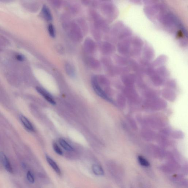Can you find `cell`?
Returning a JSON list of instances; mask_svg holds the SVG:
<instances>
[{
	"label": "cell",
	"mask_w": 188,
	"mask_h": 188,
	"mask_svg": "<svg viewBox=\"0 0 188 188\" xmlns=\"http://www.w3.org/2000/svg\"><path fill=\"white\" fill-rule=\"evenodd\" d=\"M92 85L93 87L95 92L99 96L103 98L104 99L107 100V101H111L110 99L109 98L107 95L105 93V92L103 91V90L100 87L98 83L97 77H93Z\"/></svg>",
	"instance_id": "6da1fadb"
},
{
	"label": "cell",
	"mask_w": 188,
	"mask_h": 188,
	"mask_svg": "<svg viewBox=\"0 0 188 188\" xmlns=\"http://www.w3.org/2000/svg\"><path fill=\"white\" fill-rule=\"evenodd\" d=\"M0 160L2 162V164L4 166L5 168L8 172L10 173H13V170L12 166H11V164L9 161L7 156L2 152H0Z\"/></svg>",
	"instance_id": "7a4b0ae2"
},
{
	"label": "cell",
	"mask_w": 188,
	"mask_h": 188,
	"mask_svg": "<svg viewBox=\"0 0 188 188\" xmlns=\"http://www.w3.org/2000/svg\"><path fill=\"white\" fill-rule=\"evenodd\" d=\"M36 91L40 95H41L44 99L47 100L48 102L52 104V105H56L55 101H54L52 96L44 89L41 87H36Z\"/></svg>",
	"instance_id": "3957f363"
},
{
	"label": "cell",
	"mask_w": 188,
	"mask_h": 188,
	"mask_svg": "<svg viewBox=\"0 0 188 188\" xmlns=\"http://www.w3.org/2000/svg\"><path fill=\"white\" fill-rule=\"evenodd\" d=\"M20 119L21 122L28 130L31 132L35 131V129L30 122L27 118L23 115H20Z\"/></svg>",
	"instance_id": "277c9868"
},
{
	"label": "cell",
	"mask_w": 188,
	"mask_h": 188,
	"mask_svg": "<svg viewBox=\"0 0 188 188\" xmlns=\"http://www.w3.org/2000/svg\"><path fill=\"white\" fill-rule=\"evenodd\" d=\"M46 159L48 164L51 166L52 168L55 171V172L58 175H60L61 174V170L55 161L53 160L49 156H46Z\"/></svg>",
	"instance_id": "5b68a950"
},
{
	"label": "cell",
	"mask_w": 188,
	"mask_h": 188,
	"mask_svg": "<svg viewBox=\"0 0 188 188\" xmlns=\"http://www.w3.org/2000/svg\"><path fill=\"white\" fill-rule=\"evenodd\" d=\"M157 5L148 6L145 9V12L150 17H153L158 12V8Z\"/></svg>",
	"instance_id": "8992f818"
},
{
	"label": "cell",
	"mask_w": 188,
	"mask_h": 188,
	"mask_svg": "<svg viewBox=\"0 0 188 188\" xmlns=\"http://www.w3.org/2000/svg\"><path fill=\"white\" fill-rule=\"evenodd\" d=\"M59 143L62 147L64 148L66 150L68 151V152H72V151H74V149L73 147L63 138H60Z\"/></svg>",
	"instance_id": "52a82bcc"
},
{
	"label": "cell",
	"mask_w": 188,
	"mask_h": 188,
	"mask_svg": "<svg viewBox=\"0 0 188 188\" xmlns=\"http://www.w3.org/2000/svg\"><path fill=\"white\" fill-rule=\"evenodd\" d=\"M92 169L94 173L97 176H103L104 174L103 170L99 165L94 164L92 166Z\"/></svg>",
	"instance_id": "ba28073f"
},
{
	"label": "cell",
	"mask_w": 188,
	"mask_h": 188,
	"mask_svg": "<svg viewBox=\"0 0 188 188\" xmlns=\"http://www.w3.org/2000/svg\"><path fill=\"white\" fill-rule=\"evenodd\" d=\"M42 13L44 17L48 21H51L52 19V17L50 10L46 6H43L42 9Z\"/></svg>",
	"instance_id": "9c48e42d"
},
{
	"label": "cell",
	"mask_w": 188,
	"mask_h": 188,
	"mask_svg": "<svg viewBox=\"0 0 188 188\" xmlns=\"http://www.w3.org/2000/svg\"><path fill=\"white\" fill-rule=\"evenodd\" d=\"M138 160L139 163L142 165L145 166V167H148V166H149L150 164L149 162L144 157H142V156H138Z\"/></svg>",
	"instance_id": "30bf717a"
},
{
	"label": "cell",
	"mask_w": 188,
	"mask_h": 188,
	"mask_svg": "<svg viewBox=\"0 0 188 188\" xmlns=\"http://www.w3.org/2000/svg\"><path fill=\"white\" fill-rule=\"evenodd\" d=\"M48 32L50 36L52 38H54L55 36V31L54 26L51 24L49 25L48 27Z\"/></svg>",
	"instance_id": "8fae6325"
},
{
	"label": "cell",
	"mask_w": 188,
	"mask_h": 188,
	"mask_svg": "<svg viewBox=\"0 0 188 188\" xmlns=\"http://www.w3.org/2000/svg\"><path fill=\"white\" fill-rule=\"evenodd\" d=\"M53 149H54L56 153L58 154V155H63V152H62L60 148V147L58 146V145L56 143H53Z\"/></svg>",
	"instance_id": "7c38bea8"
},
{
	"label": "cell",
	"mask_w": 188,
	"mask_h": 188,
	"mask_svg": "<svg viewBox=\"0 0 188 188\" xmlns=\"http://www.w3.org/2000/svg\"><path fill=\"white\" fill-rule=\"evenodd\" d=\"M26 177H27L28 181L31 183H33L35 182V179H34L33 175L30 171H28L27 175H26Z\"/></svg>",
	"instance_id": "4fadbf2b"
},
{
	"label": "cell",
	"mask_w": 188,
	"mask_h": 188,
	"mask_svg": "<svg viewBox=\"0 0 188 188\" xmlns=\"http://www.w3.org/2000/svg\"><path fill=\"white\" fill-rule=\"evenodd\" d=\"M144 3L146 5L153 4L157 2V0H143Z\"/></svg>",
	"instance_id": "5bb4252c"
},
{
	"label": "cell",
	"mask_w": 188,
	"mask_h": 188,
	"mask_svg": "<svg viewBox=\"0 0 188 188\" xmlns=\"http://www.w3.org/2000/svg\"><path fill=\"white\" fill-rule=\"evenodd\" d=\"M16 58L19 61H23L24 60L25 58L22 55L20 54H18L16 56Z\"/></svg>",
	"instance_id": "9a60e30c"
},
{
	"label": "cell",
	"mask_w": 188,
	"mask_h": 188,
	"mask_svg": "<svg viewBox=\"0 0 188 188\" xmlns=\"http://www.w3.org/2000/svg\"><path fill=\"white\" fill-rule=\"evenodd\" d=\"M130 1L133 3L138 4L140 3L141 0H130Z\"/></svg>",
	"instance_id": "2e32d148"
},
{
	"label": "cell",
	"mask_w": 188,
	"mask_h": 188,
	"mask_svg": "<svg viewBox=\"0 0 188 188\" xmlns=\"http://www.w3.org/2000/svg\"><path fill=\"white\" fill-rule=\"evenodd\" d=\"M22 165L23 167H24V168H25V167H26V165H25L24 164H23Z\"/></svg>",
	"instance_id": "e0dca14e"
}]
</instances>
